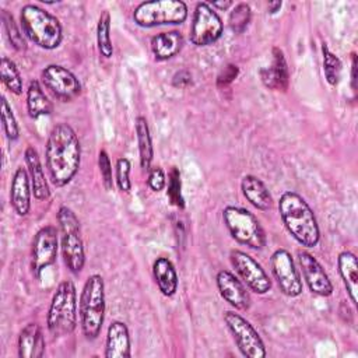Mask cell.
<instances>
[{"label": "cell", "mask_w": 358, "mask_h": 358, "mask_svg": "<svg viewBox=\"0 0 358 358\" xmlns=\"http://www.w3.org/2000/svg\"><path fill=\"white\" fill-rule=\"evenodd\" d=\"M45 164L49 180L56 187L69 185L81 164V144L74 129L66 123H56L46 140Z\"/></svg>", "instance_id": "1"}, {"label": "cell", "mask_w": 358, "mask_h": 358, "mask_svg": "<svg viewBox=\"0 0 358 358\" xmlns=\"http://www.w3.org/2000/svg\"><path fill=\"white\" fill-rule=\"evenodd\" d=\"M277 207L285 229L301 246L315 248L319 243L320 229L316 215L301 194L292 190L284 192Z\"/></svg>", "instance_id": "2"}, {"label": "cell", "mask_w": 358, "mask_h": 358, "mask_svg": "<svg viewBox=\"0 0 358 358\" xmlns=\"http://www.w3.org/2000/svg\"><path fill=\"white\" fill-rule=\"evenodd\" d=\"M106 312L105 282L99 274H91L85 280L78 302L81 331L87 340H95L101 334Z\"/></svg>", "instance_id": "3"}, {"label": "cell", "mask_w": 358, "mask_h": 358, "mask_svg": "<svg viewBox=\"0 0 358 358\" xmlns=\"http://www.w3.org/2000/svg\"><path fill=\"white\" fill-rule=\"evenodd\" d=\"M20 24L25 36L42 49L53 50L63 41L59 18L36 4H25L21 8Z\"/></svg>", "instance_id": "4"}, {"label": "cell", "mask_w": 358, "mask_h": 358, "mask_svg": "<svg viewBox=\"0 0 358 358\" xmlns=\"http://www.w3.org/2000/svg\"><path fill=\"white\" fill-rule=\"evenodd\" d=\"M77 291L71 280H63L50 301L46 326L53 337L71 334L77 327Z\"/></svg>", "instance_id": "5"}, {"label": "cell", "mask_w": 358, "mask_h": 358, "mask_svg": "<svg viewBox=\"0 0 358 358\" xmlns=\"http://www.w3.org/2000/svg\"><path fill=\"white\" fill-rule=\"evenodd\" d=\"M57 222L60 229V250L62 257L74 275L80 274L85 264V249L81 238L80 221L76 213L67 206H60L57 211Z\"/></svg>", "instance_id": "6"}, {"label": "cell", "mask_w": 358, "mask_h": 358, "mask_svg": "<svg viewBox=\"0 0 358 358\" xmlns=\"http://www.w3.org/2000/svg\"><path fill=\"white\" fill-rule=\"evenodd\" d=\"M222 220L229 235L238 243L253 250H262L266 246V232L260 221L249 210L236 206H227L222 210Z\"/></svg>", "instance_id": "7"}, {"label": "cell", "mask_w": 358, "mask_h": 358, "mask_svg": "<svg viewBox=\"0 0 358 358\" xmlns=\"http://www.w3.org/2000/svg\"><path fill=\"white\" fill-rule=\"evenodd\" d=\"M186 18L187 6L182 0H148L140 3L133 11L134 22L143 28L178 25Z\"/></svg>", "instance_id": "8"}, {"label": "cell", "mask_w": 358, "mask_h": 358, "mask_svg": "<svg viewBox=\"0 0 358 358\" xmlns=\"http://www.w3.org/2000/svg\"><path fill=\"white\" fill-rule=\"evenodd\" d=\"M222 317L239 352L243 357L264 358L267 355L263 338L249 320L235 310H225Z\"/></svg>", "instance_id": "9"}, {"label": "cell", "mask_w": 358, "mask_h": 358, "mask_svg": "<svg viewBox=\"0 0 358 358\" xmlns=\"http://www.w3.org/2000/svg\"><path fill=\"white\" fill-rule=\"evenodd\" d=\"M224 32V24L218 13L207 1H199L194 7L189 39L196 46H207L217 42Z\"/></svg>", "instance_id": "10"}, {"label": "cell", "mask_w": 358, "mask_h": 358, "mask_svg": "<svg viewBox=\"0 0 358 358\" xmlns=\"http://www.w3.org/2000/svg\"><path fill=\"white\" fill-rule=\"evenodd\" d=\"M229 260L242 282L257 295H264L271 289V280L262 264L243 250L232 249Z\"/></svg>", "instance_id": "11"}, {"label": "cell", "mask_w": 358, "mask_h": 358, "mask_svg": "<svg viewBox=\"0 0 358 358\" xmlns=\"http://www.w3.org/2000/svg\"><path fill=\"white\" fill-rule=\"evenodd\" d=\"M270 267L280 291L285 296L295 298L302 294L303 285L301 274L287 249H277L273 252L270 257Z\"/></svg>", "instance_id": "12"}, {"label": "cell", "mask_w": 358, "mask_h": 358, "mask_svg": "<svg viewBox=\"0 0 358 358\" xmlns=\"http://www.w3.org/2000/svg\"><path fill=\"white\" fill-rule=\"evenodd\" d=\"M45 88L59 101L70 102L81 94V83L69 69L60 64H49L41 73Z\"/></svg>", "instance_id": "13"}, {"label": "cell", "mask_w": 358, "mask_h": 358, "mask_svg": "<svg viewBox=\"0 0 358 358\" xmlns=\"http://www.w3.org/2000/svg\"><path fill=\"white\" fill-rule=\"evenodd\" d=\"M59 249V235L53 225L42 227L34 236L31 249L32 274L39 278L41 273L56 262Z\"/></svg>", "instance_id": "14"}, {"label": "cell", "mask_w": 358, "mask_h": 358, "mask_svg": "<svg viewBox=\"0 0 358 358\" xmlns=\"http://www.w3.org/2000/svg\"><path fill=\"white\" fill-rule=\"evenodd\" d=\"M298 264L309 291L317 296H330L333 284L317 259L306 250L298 252Z\"/></svg>", "instance_id": "15"}, {"label": "cell", "mask_w": 358, "mask_h": 358, "mask_svg": "<svg viewBox=\"0 0 358 358\" xmlns=\"http://www.w3.org/2000/svg\"><path fill=\"white\" fill-rule=\"evenodd\" d=\"M217 288L221 298L228 302L236 310H248L250 306V295L242 282L234 273L228 270H220L215 277Z\"/></svg>", "instance_id": "16"}, {"label": "cell", "mask_w": 358, "mask_h": 358, "mask_svg": "<svg viewBox=\"0 0 358 358\" xmlns=\"http://www.w3.org/2000/svg\"><path fill=\"white\" fill-rule=\"evenodd\" d=\"M31 194L32 186L28 171L22 166H18L13 175L10 185V204L17 215H28L31 210Z\"/></svg>", "instance_id": "17"}, {"label": "cell", "mask_w": 358, "mask_h": 358, "mask_svg": "<svg viewBox=\"0 0 358 358\" xmlns=\"http://www.w3.org/2000/svg\"><path fill=\"white\" fill-rule=\"evenodd\" d=\"M273 62L270 67H264L259 71L260 80L264 87L275 91H287L289 85V70L284 56V52L274 46L273 48Z\"/></svg>", "instance_id": "18"}, {"label": "cell", "mask_w": 358, "mask_h": 358, "mask_svg": "<svg viewBox=\"0 0 358 358\" xmlns=\"http://www.w3.org/2000/svg\"><path fill=\"white\" fill-rule=\"evenodd\" d=\"M106 358H130L131 357V340L126 323L113 320L108 326L105 352Z\"/></svg>", "instance_id": "19"}, {"label": "cell", "mask_w": 358, "mask_h": 358, "mask_svg": "<svg viewBox=\"0 0 358 358\" xmlns=\"http://www.w3.org/2000/svg\"><path fill=\"white\" fill-rule=\"evenodd\" d=\"M20 358H42L46 350L45 337L38 323H28L18 334L17 341Z\"/></svg>", "instance_id": "20"}, {"label": "cell", "mask_w": 358, "mask_h": 358, "mask_svg": "<svg viewBox=\"0 0 358 358\" xmlns=\"http://www.w3.org/2000/svg\"><path fill=\"white\" fill-rule=\"evenodd\" d=\"M25 164H27V171L31 179V186H32V194L36 200H46L50 196V189L49 183L45 176V171L39 158L38 151L32 147L28 145L25 152Z\"/></svg>", "instance_id": "21"}, {"label": "cell", "mask_w": 358, "mask_h": 358, "mask_svg": "<svg viewBox=\"0 0 358 358\" xmlns=\"http://www.w3.org/2000/svg\"><path fill=\"white\" fill-rule=\"evenodd\" d=\"M241 190L243 197L257 210L267 211L273 206V197L266 186V183L255 176V175H245L241 180Z\"/></svg>", "instance_id": "22"}, {"label": "cell", "mask_w": 358, "mask_h": 358, "mask_svg": "<svg viewBox=\"0 0 358 358\" xmlns=\"http://www.w3.org/2000/svg\"><path fill=\"white\" fill-rule=\"evenodd\" d=\"M151 52L158 62H165L176 56L183 46V35L176 31L159 32L151 38Z\"/></svg>", "instance_id": "23"}, {"label": "cell", "mask_w": 358, "mask_h": 358, "mask_svg": "<svg viewBox=\"0 0 358 358\" xmlns=\"http://www.w3.org/2000/svg\"><path fill=\"white\" fill-rule=\"evenodd\" d=\"M338 274L343 280V284L347 289L350 301L352 305H357V292H358V260L357 256L350 250H343L337 257Z\"/></svg>", "instance_id": "24"}, {"label": "cell", "mask_w": 358, "mask_h": 358, "mask_svg": "<svg viewBox=\"0 0 358 358\" xmlns=\"http://www.w3.org/2000/svg\"><path fill=\"white\" fill-rule=\"evenodd\" d=\"M152 277L164 296H173L178 291V273L168 257H157L152 263Z\"/></svg>", "instance_id": "25"}, {"label": "cell", "mask_w": 358, "mask_h": 358, "mask_svg": "<svg viewBox=\"0 0 358 358\" xmlns=\"http://www.w3.org/2000/svg\"><path fill=\"white\" fill-rule=\"evenodd\" d=\"M134 130H136L137 145H138L140 166H141L143 172H148L151 169V162L154 158V147H152V138H151L148 122L144 116L136 117Z\"/></svg>", "instance_id": "26"}, {"label": "cell", "mask_w": 358, "mask_h": 358, "mask_svg": "<svg viewBox=\"0 0 358 358\" xmlns=\"http://www.w3.org/2000/svg\"><path fill=\"white\" fill-rule=\"evenodd\" d=\"M53 109L52 102L43 92L39 81L32 80L27 88V110L31 119H38L41 116L50 115Z\"/></svg>", "instance_id": "27"}, {"label": "cell", "mask_w": 358, "mask_h": 358, "mask_svg": "<svg viewBox=\"0 0 358 358\" xmlns=\"http://www.w3.org/2000/svg\"><path fill=\"white\" fill-rule=\"evenodd\" d=\"M0 78H1V83L4 84V87L11 94L20 95L22 92L21 73H20L17 64L14 63V60H11L7 56H3L0 60Z\"/></svg>", "instance_id": "28"}, {"label": "cell", "mask_w": 358, "mask_h": 358, "mask_svg": "<svg viewBox=\"0 0 358 358\" xmlns=\"http://www.w3.org/2000/svg\"><path fill=\"white\" fill-rule=\"evenodd\" d=\"M96 45L98 52L105 59L113 56V45L110 38V14L108 10L102 11L96 24Z\"/></svg>", "instance_id": "29"}, {"label": "cell", "mask_w": 358, "mask_h": 358, "mask_svg": "<svg viewBox=\"0 0 358 358\" xmlns=\"http://www.w3.org/2000/svg\"><path fill=\"white\" fill-rule=\"evenodd\" d=\"M322 55H323V73L324 78L329 85L334 87L338 84L343 70V63L337 55H334L326 43L322 45Z\"/></svg>", "instance_id": "30"}, {"label": "cell", "mask_w": 358, "mask_h": 358, "mask_svg": "<svg viewBox=\"0 0 358 358\" xmlns=\"http://www.w3.org/2000/svg\"><path fill=\"white\" fill-rule=\"evenodd\" d=\"M250 18H252L250 6L248 3H238L234 6L228 17L229 28L235 34H242L248 28Z\"/></svg>", "instance_id": "31"}, {"label": "cell", "mask_w": 358, "mask_h": 358, "mask_svg": "<svg viewBox=\"0 0 358 358\" xmlns=\"http://www.w3.org/2000/svg\"><path fill=\"white\" fill-rule=\"evenodd\" d=\"M1 21H3V27H4V31H6V35H7V39L8 42L11 43V46L21 52V50H25L27 49V43H25V39L13 17V14H10L7 10H3L1 13Z\"/></svg>", "instance_id": "32"}, {"label": "cell", "mask_w": 358, "mask_h": 358, "mask_svg": "<svg viewBox=\"0 0 358 358\" xmlns=\"http://www.w3.org/2000/svg\"><path fill=\"white\" fill-rule=\"evenodd\" d=\"M1 124L6 133V137L10 141H15L20 137V126H18L17 117L11 109V105L4 96L1 98Z\"/></svg>", "instance_id": "33"}, {"label": "cell", "mask_w": 358, "mask_h": 358, "mask_svg": "<svg viewBox=\"0 0 358 358\" xmlns=\"http://www.w3.org/2000/svg\"><path fill=\"white\" fill-rule=\"evenodd\" d=\"M130 171H131L130 159L126 157L117 158L115 165V182L122 193H129L131 190Z\"/></svg>", "instance_id": "34"}, {"label": "cell", "mask_w": 358, "mask_h": 358, "mask_svg": "<svg viewBox=\"0 0 358 358\" xmlns=\"http://www.w3.org/2000/svg\"><path fill=\"white\" fill-rule=\"evenodd\" d=\"M168 197L171 203L179 208L185 207V200L182 196V183H180V172L176 166H173L168 175Z\"/></svg>", "instance_id": "35"}, {"label": "cell", "mask_w": 358, "mask_h": 358, "mask_svg": "<svg viewBox=\"0 0 358 358\" xmlns=\"http://www.w3.org/2000/svg\"><path fill=\"white\" fill-rule=\"evenodd\" d=\"M98 168H99V173H101L103 187L106 190H112V187H113L112 164H110V158H109V155L105 150H101L98 152Z\"/></svg>", "instance_id": "36"}, {"label": "cell", "mask_w": 358, "mask_h": 358, "mask_svg": "<svg viewBox=\"0 0 358 358\" xmlns=\"http://www.w3.org/2000/svg\"><path fill=\"white\" fill-rule=\"evenodd\" d=\"M147 185L152 192H161L166 186V176L161 166H154L148 171Z\"/></svg>", "instance_id": "37"}, {"label": "cell", "mask_w": 358, "mask_h": 358, "mask_svg": "<svg viewBox=\"0 0 358 358\" xmlns=\"http://www.w3.org/2000/svg\"><path fill=\"white\" fill-rule=\"evenodd\" d=\"M238 74H239V69L236 64H232V63L227 64L217 76V87L220 88L228 87L238 77Z\"/></svg>", "instance_id": "38"}, {"label": "cell", "mask_w": 358, "mask_h": 358, "mask_svg": "<svg viewBox=\"0 0 358 358\" xmlns=\"http://www.w3.org/2000/svg\"><path fill=\"white\" fill-rule=\"evenodd\" d=\"M193 83V78H192V74L189 70H179L173 74L172 77V85L175 88H187L189 85H192Z\"/></svg>", "instance_id": "39"}, {"label": "cell", "mask_w": 358, "mask_h": 358, "mask_svg": "<svg viewBox=\"0 0 358 358\" xmlns=\"http://www.w3.org/2000/svg\"><path fill=\"white\" fill-rule=\"evenodd\" d=\"M234 3L231 1V0H225V1H213V3H210V6L215 10H228L231 6H232Z\"/></svg>", "instance_id": "40"}, {"label": "cell", "mask_w": 358, "mask_h": 358, "mask_svg": "<svg viewBox=\"0 0 358 358\" xmlns=\"http://www.w3.org/2000/svg\"><path fill=\"white\" fill-rule=\"evenodd\" d=\"M281 7H282V1H270V3L267 4V11H268L270 14H277Z\"/></svg>", "instance_id": "41"}]
</instances>
